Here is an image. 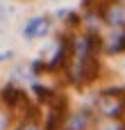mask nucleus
Here are the masks:
<instances>
[{"label": "nucleus", "mask_w": 125, "mask_h": 130, "mask_svg": "<svg viewBox=\"0 0 125 130\" xmlns=\"http://www.w3.org/2000/svg\"><path fill=\"white\" fill-rule=\"evenodd\" d=\"M98 112L107 119H118L125 112V89H107L98 96Z\"/></svg>", "instance_id": "1"}, {"label": "nucleus", "mask_w": 125, "mask_h": 130, "mask_svg": "<svg viewBox=\"0 0 125 130\" xmlns=\"http://www.w3.org/2000/svg\"><path fill=\"white\" fill-rule=\"evenodd\" d=\"M100 18L107 25H125V5L109 0L102 9H100Z\"/></svg>", "instance_id": "2"}, {"label": "nucleus", "mask_w": 125, "mask_h": 130, "mask_svg": "<svg viewBox=\"0 0 125 130\" xmlns=\"http://www.w3.org/2000/svg\"><path fill=\"white\" fill-rule=\"evenodd\" d=\"M98 73H100V62H98V57L96 55H87L84 59H82V64H80V82H93L96 78H98Z\"/></svg>", "instance_id": "3"}, {"label": "nucleus", "mask_w": 125, "mask_h": 130, "mask_svg": "<svg viewBox=\"0 0 125 130\" xmlns=\"http://www.w3.org/2000/svg\"><path fill=\"white\" fill-rule=\"evenodd\" d=\"M48 30H50V21L48 18H32V21H27L23 34H25V39H34V37H43Z\"/></svg>", "instance_id": "4"}, {"label": "nucleus", "mask_w": 125, "mask_h": 130, "mask_svg": "<svg viewBox=\"0 0 125 130\" xmlns=\"http://www.w3.org/2000/svg\"><path fill=\"white\" fill-rule=\"evenodd\" d=\"M89 126V112L82 110V112H73L66 121H64V130H87Z\"/></svg>", "instance_id": "5"}, {"label": "nucleus", "mask_w": 125, "mask_h": 130, "mask_svg": "<svg viewBox=\"0 0 125 130\" xmlns=\"http://www.w3.org/2000/svg\"><path fill=\"white\" fill-rule=\"evenodd\" d=\"M20 96H23V91H20L18 87H14V85L2 87V91H0L2 103H5V105H9V107H16V105H18V101H20Z\"/></svg>", "instance_id": "6"}, {"label": "nucleus", "mask_w": 125, "mask_h": 130, "mask_svg": "<svg viewBox=\"0 0 125 130\" xmlns=\"http://www.w3.org/2000/svg\"><path fill=\"white\" fill-rule=\"evenodd\" d=\"M107 53H118V50H125V32H118V34H112L109 37V43L105 46Z\"/></svg>", "instance_id": "7"}, {"label": "nucleus", "mask_w": 125, "mask_h": 130, "mask_svg": "<svg viewBox=\"0 0 125 130\" xmlns=\"http://www.w3.org/2000/svg\"><path fill=\"white\" fill-rule=\"evenodd\" d=\"M32 91L36 94V98H39L41 103H50V101H52V96H55L48 87H41V85H34V87H32Z\"/></svg>", "instance_id": "8"}, {"label": "nucleus", "mask_w": 125, "mask_h": 130, "mask_svg": "<svg viewBox=\"0 0 125 130\" xmlns=\"http://www.w3.org/2000/svg\"><path fill=\"white\" fill-rule=\"evenodd\" d=\"M68 25H80V16L71 11V14H68Z\"/></svg>", "instance_id": "9"}, {"label": "nucleus", "mask_w": 125, "mask_h": 130, "mask_svg": "<svg viewBox=\"0 0 125 130\" xmlns=\"http://www.w3.org/2000/svg\"><path fill=\"white\" fill-rule=\"evenodd\" d=\"M16 130H39V126L36 123H23V126H18Z\"/></svg>", "instance_id": "10"}, {"label": "nucleus", "mask_w": 125, "mask_h": 130, "mask_svg": "<svg viewBox=\"0 0 125 130\" xmlns=\"http://www.w3.org/2000/svg\"><path fill=\"white\" fill-rule=\"evenodd\" d=\"M41 69H43L41 62H34V64H32V73H41Z\"/></svg>", "instance_id": "11"}, {"label": "nucleus", "mask_w": 125, "mask_h": 130, "mask_svg": "<svg viewBox=\"0 0 125 130\" xmlns=\"http://www.w3.org/2000/svg\"><path fill=\"white\" fill-rule=\"evenodd\" d=\"M9 57H11V53H9V50H7V53H0V62H5V59H9Z\"/></svg>", "instance_id": "12"}, {"label": "nucleus", "mask_w": 125, "mask_h": 130, "mask_svg": "<svg viewBox=\"0 0 125 130\" xmlns=\"http://www.w3.org/2000/svg\"><path fill=\"white\" fill-rule=\"evenodd\" d=\"M102 130H123V126H118V123H114V126H107V128H102Z\"/></svg>", "instance_id": "13"}, {"label": "nucleus", "mask_w": 125, "mask_h": 130, "mask_svg": "<svg viewBox=\"0 0 125 130\" xmlns=\"http://www.w3.org/2000/svg\"><path fill=\"white\" fill-rule=\"evenodd\" d=\"M5 14H7V11H5V7H2V5H0V21H2V18H5Z\"/></svg>", "instance_id": "14"}, {"label": "nucleus", "mask_w": 125, "mask_h": 130, "mask_svg": "<svg viewBox=\"0 0 125 130\" xmlns=\"http://www.w3.org/2000/svg\"><path fill=\"white\" fill-rule=\"evenodd\" d=\"M123 2H125V0H123Z\"/></svg>", "instance_id": "15"}]
</instances>
